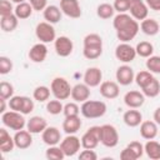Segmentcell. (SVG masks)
Here are the masks:
<instances>
[{"mask_svg": "<svg viewBox=\"0 0 160 160\" xmlns=\"http://www.w3.org/2000/svg\"><path fill=\"white\" fill-rule=\"evenodd\" d=\"M112 26L116 31V38L120 42H129L138 35L140 30V25L138 20H135L131 15L126 12H120L114 16Z\"/></svg>", "mask_w": 160, "mask_h": 160, "instance_id": "6da1fadb", "label": "cell"}, {"mask_svg": "<svg viewBox=\"0 0 160 160\" xmlns=\"http://www.w3.org/2000/svg\"><path fill=\"white\" fill-rule=\"evenodd\" d=\"M108 108L104 101L100 100H86L80 106V112L86 119H98L105 115Z\"/></svg>", "mask_w": 160, "mask_h": 160, "instance_id": "7a4b0ae2", "label": "cell"}, {"mask_svg": "<svg viewBox=\"0 0 160 160\" xmlns=\"http://www.w3.org/2000/svg\"><path fill=\"white\" fill-rule=\"evenodd\" d=\"M1 122L5 128L14 131L22 130L26 126V119L24 118V114L14 110H9L1 114Z\"/></svg>", "mask_w": 160, "mask_h": 160, "instance_id": "3957f363", "label": "cell"}, {"mask_svg": "<svg viewBox=\"0 0 160 160\" xmlns=\"http://www.w3.org/2000/svg\"><path fill=\"white\" fill-rule=\"evenodd\" d=\"M71 89L72 86L70 85V82L62 76H56L51 80L50 90L55 99H59V100L69 99L71 96Z\"/></svg>", "mask_w": 160, "mask_h": 160, "instance_id": "277c9868", "label": "cell"}, {"mask_svg": "<svg viewBox=\"0 0 160 160\" xmlns=\"http://www.w3.org/2000/svg\"><path fill=\"white\" fill-rule=\"evenodd\" d=\"M100 144H102L105 148H109V149L115 148L119 144V132L114 125L111 124L101 125Z\"/></svg>", "mask_w": 160, "mask_h": 160, "instance_id": "5b68a950", "label": "cell"}, {"mask_svg": "<svg viewBox=\"0 0 160 160\" xmlns=\"http://www.w3.org/2000/svg\"><path fill=\"white\" fill-rule=\"evenodd\" d=\"M35 35L38 38V40H40V42L48 44V42H52L56 39V31L52 24L48 22V21H41L36 25L35 28Z\"/></svg>", "mask_w": 160, "mask_h": 160, "instance_id": "8992f818", "label": "cell"}, {"mask_svg": "<svg viewBox=\"0 0 160 160\" xmlns=\"http://www.w3.org/2000/svg\"><path fill=\"white\" fill-rule=\"evenodd\" d=\"M100 132L101 126H91L81 136V148L82 149H96L100 144Z\"/></svg>", "mask_w": 160, "mask_h": 160, "instance_id": "52a82bcc", "label": "cell"}, {"mask_svg": "<svg viewBox=\"0 0 160 160\" xmlns=\"http://www.w3.org/2000/svg\"><path fill=\"white\" fill-rule=\"evenodd\" d=\"M60 148L64 151L66 158L75 156L81 148V140L75 136V134H69L66 135L61 141H60Z\"/></svg>", "mask_w": 160, "mask_h": 160, "instance_id": "ba28073f", "label": "cell"}, {"mask_svg": "<svg viewBox=\"0 0 160 160\" xmlns=\"http://www.w3.org/2000/svg\"><path fill=\"white\" fill-rule=\"evenodd\" d=\"M136 55L138 54H136L135 48L131 46L129 42H120L115 48V58L124 64H129V62L134 61Z\"/></svg>", "mask_w": 160, "mask_h": 160, "instance_id": "9c48e42d", "label": "cell"}, {"mask_svg": "<svg viewBox=\"0 0 160 160\" xmlns=\"http://www.w3.org/2000/svg\"><path fill=\"white\" fill-rule=\"evenodd\" d=\"M144 145L140 141H131L129 142L120 152L121 160H138L144 154Z\"/></svg>", "mask_w": 160, "mask_h": 160, "instance_id": "30bf717a", "label": "cell"}, {"mask_svg": "<svg viewBox=\"0 0 160 160\" xmlns=\"http://www.w3.org/2000/svg\"><path fill=\"white\" fill-rule=\"evenodd\" d=\"M54 49H55V52L61 56V58H66L69 55H71L72 50H74V42L70 38L62 35V36H59L55 39L54 41Z\"/></svg>", "mask_w": 160, "mask_h": 160, "instance_id": "8fae6325", "label": "cell"}, {"mask_svg": "<svg viewBox=\"0 0 160 160\" xmlns=\"http://www.w3.org/2000/svg\"><path fill=\"white\" fill-rule=\"evenodd\" d=\"M115 78H116V81H118L119 85L128 86V85H130L132 81H135V72H134V69H132L130 65H128V64L120 65V66L116 69Z\"/></svg>", "mask_w": 160, "mask_h": 160, "instance_id": "7c38bea8", "label": "cell"}, {"mask_svg": "<svg viewBox=\"0 0 160 160\" xmlns=\"http://www.w3.org/2000/svg\"><path fill=\"white\" fill-rule=\"evenodd\" d=\"M129 12L135 20H144L149 15V8L144 0H130Z\"/></svg>", "mask_w": 160, "mask_h": 160, "instance_id": "4fadbf2b", "label": "cell"}, {"mask_svg": "<svg viewBox=\"0 0 160 160\" xmlns=\"http://www.w3.org/2000/svg\"><path fill=\"white\" fill-rule=\"evenodd\" d=\"M60 9L64 15L71 19H79L82 14L79 0H60Z\"/></svg>", "mask_w": 160, "mask_h": 160, "instance_id": "5bb4252c", "label": "cell"}, {"mask_svg": "<svg viewBox=\"0 0 160 160\" xmlns=\"http://www.w3.org/2000/svg\"><path fill=\"white\" fill-rule=\"evenodd\" d=\"M99 86H100L99 88V92L105 99L112 100V99H116L119 96V94H120V86H119L118 81L106 80V81H102Z\"/></svg>", "mask_w": 160, "mask_h": 160, "instance_id": "9a60e30c", "label": "cell"}, {"mask_svg": "<svg viewBox=\"0 0 160 160\" xmlns=\"http://www.w3.org/2000/svg\"><path fill=\"white\" fill-rule=\"evenodd\" d=\"M124 102L129 109H139L145 102V95L142 91L130 90L124 95Z\"/></svg>", "mask_w": 160, "mask_h": 160, "instance_id": "2e32d148", "label": "cell"}, {"mask_svg": "<svg viewBox=\"0 0 160 160\" xmlns=\"http://www.w3.org/2000/svg\"><path fill=\"white\" fill-rule=\"evenodd\" d=\"M84 82L90 88H96L102 82V72L99 68H88L84 72Z\"/></svg>", "mask_w": 160, "mask_h": 160, "instance_id": "e0dca14e", "label": "cell"}, {"mask_svg": "<svg viewBox=\"0 0 160 160\" xmlns=\"http://www.w3.org/2000/svg\"><path fill=\"white\" fill-rule=\"evenodd\" d=\"M28 56H29V59L32 62H36V64L44 62L45 59H46V56H48V46L44 42L34 44L30 48V50L28 52Z\"/></svg>", "mask_w": 160, "mask_h": 160, "instance_id": "ac0fdd59", "label": "cell"}, {"mask_svg": "<svg viewBox=\"0 0 160 160\" xmlns=\"http://www.w3.org/2000/svg\"><path fill=\"white\" fill-rule=\"evenodd\" d=\"M41 140L44 144L48 146L51 145H58L62 139H61V132L56 126H48L42 132H41Z\"/></svg>", "mask_w": 160, "mask_h": 160, "instance_id": "d6986e66", "label": "cell"}, {"mask_svg": "<svg viewBox=\"0 0 160 160\" xmlns=\"http://www.w3.org/2000/svg\"><path fill=\"white\" fill-rule=\"evenodd\" d=\"M14 141H15V148H18L20 150H25L32 145V134L28 129L15 131Z\"/></svg>", "mask_w": 160, "mask_h": 160, "instance_id": "ffe728a7", "label": "cell"}, {"mask_svg": "<svg viewBox=\"0 0 160 160\" xmlns=\"http://www.w3.org/2000/svg\"><path fill=\"white\" fill-rule=\"evenodd\" d=\"M46 128H48L46 119L39 115H34L26 121V129L31 134H41Z\"/></svg>", "mask_w": 160, "mask_h": 160, "instance_id": "44dd1931", "label": "cell"}, {"mask_svg": "<svg viewBox=\"0 0 160 160\" xmlns=\"http://www.w3.org/2000/svg\"><path fill=\"white\" fill-rule=\"evenodd\" d=\"M90 86L84 84H76L71 89V99L76 102H84L90 98Z\"/></svg>", "mask_w": 160, "mask_h": 160, "instance_id": "7402d4cb", "label": "cell"}, {"mask_svg": "<svg viewBox=\"0 0 160 160\" xmlns=\"http://www.w3.org/2000/svg\"><path fill=\"white\" fill-rule=\"evenodd\" d=\"M158 124L154 120H145L140 124V135L145 140H152L158 135Z\"/></svg>", "mask_w": 160, "mask_h": 160, "instance_id": "603a6c76", "label": "cell"}, {"mask_svg": "<svg viewBox=\"0 0 160 160\" xmlns=\"http://www.w3.org/2000/svg\"><path fill=\"white\" fill-rule=\"evenodd\" d=\"M122 121L129 128H136L142 122V115L136 109H129L122 114Z\"/></svg>", "mask_w": 160, "mask_h": 160, "instance_id": "cb8c5ba5", "label": "cell"}, {"mask_svg": "<svg viewBox=\"0 0 160 160\" xmlns=\"http://www.w3.org/2000/svg\"><path fill=\"white\" fill-rule=\"evenodd\" d=\"M14 148H15L14 136H11L5 128H1L0 129V151L2 154H8V152H11Z\"/></svg>", "mask_w": 160, "mask_h": 160, "instance_id": "d4e9b609", "label": "cell"}, {"mask_svg": "<svg viewBox=\"0 0 160 160\" xmlns=\"http://www.w3.org/2000/svg\"><path fill=\"white\" fill-rule=\"evenodd\" d=\"M82 125V121L78 116H65L62 121V130L66 135L69 134H76Z\"/></svg>", "mask_w": 160, "mask_h": 160, "instance_id": "484cf974", "label": "cell"}, {"mask_svg": "<svg viewBox=\"0 0 160 160\" xmlns=\"http://www.w3.org/2000/svg\"><path fill=\"white\" fill-rule=\"evenodd\" d=\"M42 16L45 19V21L50 22V24H58L60 20H61V16H62V11L59 6L56 5H48L44 11H42Z\"/></svg>", "mask_w": 160, "mask_h": 160, "instance_id": "4316f807", "label": "cell"}, {"mask_svg": "<svg viewBox=\"0 0 160 160\" xmlns=\"http://www.w3.org/2000/svg\"><path fill=\"white\" fill-rule=\"evenodd\" d=\"M140 30L148 36H155L160 31L159 22L152 18H146L140 22Z\"/></svg>", "mask_w": 160, "mask_h": 160, "instance_id": "83f0119b", "label": "cell"}, {"mask_svg": "<svg viewBox=\"0 0 160 160\" xmlns=\"http://www.w3.org/2000/svg\"><path fill=\"white\" fill-rule=\"evenodd\" d=\"M19 24V19L15 14H10L6 16H1L0 19V28L4 32H12Z\"/></svg>", "mask_w": 160, "mask_h": 160, "instance_id": "f1b7e54d", "label": "cell"}, {"mask_svg": "<svg viewBox=\"0 0 160 160\" xmlns=\"http://www.w3.org/2000/svg\"><path fill=\"white\" fill-rule=\"evenodd\" d=\"M32 6L29 1H24V2H20V4H16L15 9H14V14L18 16L19 20H25V19H29L31 15H32Z\"/></svg>", "mask_w": 160, "mask_h": 160, "instance_id": "f546056e", "label": "cell"}, {"mask_svg": "<svg viewBox=\"0 0 160 160\" xmlns=\"http://www.w3.org/2000/svg\"><path fill=\"white\" fill-rule=\"evenodd\" d=\"M144 151L151 160H160V142L152 140H148L144 145Z\"/></svg>", "mask_w": 160, "mask_h": 160, "instance_id": "4dcf8cb0", "label": "cell"}, {"mask_svg": "<svg viewBox=\"0 0 160 160\" xmlns=\"http://www.w3.org/2000/svg\"><path fill=\"white\" fill-rule=\"evenodd\" d=\"M141 91L145 95V98H156L160 94V81L156 78H154L146 86L141 89Z\"/></svg>", "mask_w": 160, "mask_h": 160, "instance_id": "1f68e13d", "label": "cell"}, {"mask_svg": "<svg viewBox=\"0 0 160 160\" xmlns=\"http://www.w3.org/2000/svg\"><path fill=\"white\" fill-rule=\"evenodd\" d=\"M114 12H115V9L109 2H102V4L98 5V8H96V15H98V18H100L102 20L114 18Z\"/></svg>", "mask_w": 160, "mask_h": 160, "instance_id": "d6a6232c", "label": "cell"}, {"mask_svg": "<svg viewBox=\"0 0 160 160\" xmlns=\"http://www.w3.org/2000/svg\"><path fill=\"white\" fill-rule=\"evenodd\" d=\"M50 94H51L50 88H48L45 85H39L32 91V99L36 100L38 102H45L49 100Z\"/></svg>", "mask_w": 160, "mask_h": 160, "instance_id": "836d02e7", "label": "cell"}, {"mask_svg": "<svg viewBox=\"0 0 160 160\" xmlns=\"http://www.w3.org/2000/svg\"><path fill=\"white\" fill-rule=\"evenodd\" d=\"M135 50H136V54L140 58L148 59L154 54V45L151 42H149V41H140L135 46Z\"/></svg>", "mask_w": 160, "mask_h": 160, "instance_id": "e575fe53", "label": "cell"}, {"mask_svg": "<svg viewBox=\"0 0 160 160\" xmlns=\"http://www.w3.org/2000/svg\"><path fill=\"white\" fill-rule=\"evenodd\" d=\"M154 78H155V76H154L152 72H150L149 70H141V71H139L138 74H135V82H136V85H138L140 89H142V88L146 86Z\"/></svg>", "mask_w": 160, "mask_h": 160, "instance_id": "d590c367", "label": "cell"}, {"mask_svg": "<svg viewBox=\"0 0 160 160\" xmlns=\"http://www.w3.org/2000/svg\"><path fill=\"white\" fill-rule=\"evenodd\" d=\"M45 158H46L48 160H62V159L66 158V156H65L64 151L61 150L60 145H59V146H58V145H51V146H49V148L46 149V151H45Z\"/></svg>", "mask_w": 160, "mask_h": 160, "instance_id": "8d00e7d4", "label": "cell"}, {"mask_svg": "<svg viewBox=\"0 0 160 160\" xmlns=\"http://www.w3.org/2000/svg\"><path fill=\"white\" fill-rule=\"evenodd\" d=\"M102 54V46H82V55L88 60H95Z\"/></svg>", "mask_w": 160, "mask_h": 160, "instance_id": "74e56055", "label": "cell"}, {"mask_svg": "<svg viewBox=\"0 0 160 160\" xmlns=\"http://www.w3.org/2000/svg\"><path fill=\"white\" fill-rule=\"evenodd\" d=\"M62 110H64V105H62L61 100H59V99L49 100L46 102V111L50 115H59L62 112Z\"/></svg>", "mask_w": 160, "mask_h": 160, "instance_id": "f35d334b", "label": "cell"}, {"mask_svg": "<svg viewBox=\"0 0 160 160\" xmlns=\"http://www.w3.org/2000/svg\"><path fill=\"white\" fill-rule=\"evenodd\" d=\"M146 70H149L152 74L160 75V56L159 55H151L146 59Z\"/></svg>", "mask_w": 160, "mask_h": 160, "instance_id": "ab89813d", "label": "cell"}, {"mask_svg": "<svg viewBox=\"0 0 160 160\" xmlns=\"http://www.w3.org/2000/svg\"><path fill=\"white\" fill-rule=\"evenodd\" d=\"M14 86L12 84L8 82V81H1L0 82V98L1 99H5V100H9L10 98L14 96Z\"/></svg>", "mask_w": 160, "mask_h": 160, "instance_id": "60d3db41", "label": "cell"}, {"mask_svg": "<svg viewBox=\"0 0 160 160\" xmlns=\"http://www.w3.org/2000/svg\"><path fill=\"white\" fill-rule=\"evenodd\" d=\"M84 46H102V39L99 34L91 32L84 38Z\"/></svg>", "mask_w": 160, "mask_h": 160, "instance_id": "b9f144b4", "label": "cell"}, {"mask_svg": "<svg viewBox=\"0 0 160 160\" xmlns=\"http://www.w3.org/2000/svg\"><path fill=\"white\" fill-rule=\"evenodd\" d=\"M64 116H78L80 114V106L76 104V101H70L64 105L62 110Z\"/></svg>", "mask_w": 160, "mask_h": 160, "instance_id": "7bdbcfd3", "label": "cell"}, {"mask_svg": "<svg viewBox=\"0 0 160 160\" xmlns=\"http://www.w3.org/2000/svg\"><path fill=\"white\" fill-rule=\"evenodd\" d=\"M12 61L10 60V58L8 56H0V74L1 75H6L10 74L12 71Z\"/></svg>", "mask_w": 160, "mask_h": 160, "instance_id": "ee69618b", "label": "cell"}, {"mask_svg": "<svg viewBox=\"0 0 160 160\" xmlns=\"http://www.w3.org/2000/svg\"><path fill=\"white\" fill-rule=\"evenodd\" d=\"M22 99H24V95H14L12 98H10V99L8 100V106H9V109L20 112L21 105H22Z\"/></svg>", "mask_w": 160, "mask_h": 160, "instance_id": "f6af8a7d", "label": "cell"}, {"mask_svg": "<svg viewBox=\"0 0 160 160\" xmlns=\"http://www.w3.org/2000/svg\"><path fill=\"white\" fill-rule=\"evenodd\" d=\"M34 108H35V104H34V100L29 96H25L24 95V99H22V105H21V110L20 112L24 114V115H29L30 112L34 111Z\"/></svg>", "mask_w": 160, "mask_h": 160, "instance_id": "bcb514c9", "label": "cell"}, {"mask_svg": "<svg viewBox=\"0 0 160 160\" xmlns=\"http://www.w3.org/2000/svg\"><path fill=\"white\" fill-rule=\"evenodd\" d=\"M12 1L10 0H1L0 1V15L1 16H6L10 14H14V9L12 8Z\"/></svg>", "mask_w": 160, "mask_h": 160, "instance_id": "7dc6e473", "label": "cell"}, {"mask_svg": "<svg viewBox=\"0 0 160 160\" xmlns=\"http://www.w3.org/2000/svg\"><path fill=\"white\" fill-rule=\"evenodd\" d=\"M115 11L118 14L120 12H126L129 11V6H130V0H115L112 4Z\"/></svg>", "mask_w": 160, "mask_h": 160, "instance_id": "c3c4849f", "label": "cell"}, {"mask_svg": "<svg viewBox=\"0 0 160 160\" xmlns=\"http://www.w3.org/2000/svg\"><path fill=\"white\" fill-rule=\"evenodd\" d=\"M78 158L80 160H96L98 154L94 151V149H84L82 151L79 152Z\"/></svg>", "mask_w": 160, "mask_h": 160, "instance_id": "681fc988", "label": "cell"}, {"mask_svg": "<svg viewBox=\"0 0 160 160\" xmlns=\"http://www.w3.org/2000/svg\"><path fill=\"white\" fill-rule=\"evenodd\" d=\"M31 4L34 11H44V9L48 6V0H29Z\"/></svg>", "mask_w": 160, "mask_h": 160, "instance_id": "f907efd6", "label": "cell"}, {"mask_svg": "<svg viewBox=\"0 0 160 160\" xmlns=\"http://www.w3.org/2000/svg\"><path fill=\"white\" fill-rule=\"evenodd\" d=\"M149 9L154 11H160V0H144Z\"/></svg>", "mask_w": 160, "mask_h": 160, "instance_id": "816d5d0a", "label": "cell"}, {"mask_svg": "<svg viewBox=\"0 0 160 160\" xmlns=\"http://www.w3.org/2000/svg\"><path fill=\"white\" fill-rule=\"evenodd\" d=\"M152 120H154L158 125H160V106L155 109V111H154V114H152Z\"/></svg>", "mask_w": 160, "mask_h": 160, "instance_id": "f5cc1de1", "label": "cell"}, {"mask_svg": "<svg viewBox=\"0 0 160 160\" xmlns=\"http://www.w3.org/2000/svg\"><path fill=\"white\" fill-rule=\"evenodd\" d=\"M6 101H8V100L0 98V112H1V114H4V112L6 111Z\"/></svg>", "mask_w": 160, "mask_h": 160, "instance_id": "db71d44e", "label": "cell"}, {"mask_svg": "<svg viewBox=\"0 0 160 160\" xmlns=\"http://www.w3.org/2000/svg\"><path fill=\"white\" fill-rule=\"evenodd\" d=\"M10 1H12V2H15V4H20V2H24V1H26V0H10Z\"/></svg>", "mask_w": 160, "mask_h": 160, "instance_id": "11a10c76", "label": "cell"}]
</instances>
